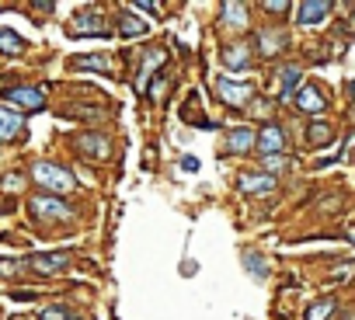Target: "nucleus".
<instances>
[{
    "label": "nucleus",
    "mask_w": 355,
    "mask_h": 320,
    "mask_svg": "<svg viewBox=\"0 0 355 320\" xmlns=\"http://www.w3.org/2000/svg\"><path fill=\"white\" fill-rule=\"evenodd\" d=\"M261 42H265V46H261L265 53H275V49H282V46H279V42H282V35H268V32H265V35H261Z\"/></svg>",
    "instance_id": "obj_23"
},
{
    "label": "nucleus",
    "mask_w": 355,
    "mask_h": 320,
    "mask_svg": "<svg viewBox=\"0 0 355 320\" xmlns=\"http://www.w3.org/2000/svg\"><path fill=\"white\" fill-rule=\"evenodd\" d=\"M73 66L77 70H108V60L105 56H77Z\"/></svg>",
    "instance_id": "obj_18"
},
{
    "label": "nucleus",
    "mask_w": 355,
    "mask_h": 320,
    "mask_svg": "<svg viewBox=\"0 0 355 320\" xmlns=\"http://www.w3.org/2000/svg\"><path fill=\"white\" fill-rule=\"evenodd\" d=\"M77 146H80L87 157H94V160H105V157H108V139L98 136V132H84V136H77Z\"/></svg>",
    "instance_id": "obj_7"
},
{
    "label": "nucleus",
    "mask_w": 355,
    "mask_h": 320,
    "mask_svg": "<svg viewBox=\"0 0 355 320\" xmlns=\"http://www.w3.org/2000/svg\"><path fill=\"white\" fill-rule=\"evenodd\" d=\"M70 35H108V25L98 15H77V21L70 25Z\"/></svg>",
    "instance_id": "obj_5"
},
{
    "label": "nucleus",
    "mask_w": 355,
    "mask_h": 320,
    "mask_svg": "<svg viewBox=\"0 0 355 320\" xmlns=\"http://www.w3.org/2000/svg\"><path fill=\"white\" fill-rule=\"evenodd\" d=\"M32 209L42 213V216H53V220H67L70 216V206H63L60 199H46V195L32 199Z\"/></svg>",
    "instance_id": "obj_9"
},
{
    "label": "nucleus",
    "mask_w": 355,
    "mask_h": 320,
    "mask_svg": "<svg viewBox=\"0 0 355 320\" xmlns=\"http://www.w3.org/2000/svg\"><path fill=\"white\" fill-rule=\"evenodd\" d=\"M216 91H220V98L227 105H248V98H251V87L248 84H234L227 77H216Z\"/></svg>",
    "instance_id": "obj_2"
},
{
    "label": "nucleus",
    "mask_w": 355,
    "mask_h": 320,
    "mask_svg": "<svg viewBox=\"0 0 355 320\" xmlns=\"http://www.w3.org/2000/svg\"><path fill=\"white\" fill-rule=\"evenodd\" d=\"M296 108H303V112H310V115H320V112L327 108V101L320 98L317 87H300V91H296Z\"/></svg>",
    "instance_id": "obj_6"
},
{
    "label": "nucleus",
    "mask_w": 355,
    "mask_h": 320,
    "mask_svg": "<svg viewBox=\"0 0 355 320\" xmlns=\"http://www.w3.org/2000/svg\"><path fill=\"white\" fill-rule=\"evenodd\" d=\"M248 60H251V56H248V49H244V46H230V49L223 53V63H227L230 70H241V66H248Z\"/></svg>",
    "instance_id": "obj_16"
},
{
    "label": "nucleus",
    "mask_w": 355,
    "mask_h": 320,
    "mask_svg": "<svg viewBox=\"0 0 355 320\" xmlns=\"http://www.w3.org/2000/svg\"><path fill=\"white\" fill-rule=\"evenodd\" d=\"M25 49V39L11 28H0V53H8V56H18Z\"/></svg>",
    "instance_id": "obj_14"
},
{
    "label": "nucleus",
    "mask_w": 355,
    "mask_h": 320,
    "mask_svg": "<svg viewBox=\"0 0 355 320\" xmlns=\"http://www.w3.org/2000/svg\"><path fill=\"white\" fill-rule=\"evenodd\" d=\"M8 101H15V105L25 108V112H39V108L46 105L42 91H35V87H15V91H8Z\"/></svg>",
    "instance_id": "obj_3"
},
{
    "label": "nucleus",
    "mask_w": 355,
    "mask_h": 320,
    "mask_svg": "<svg viewBox=\"0 0 355 320\" xmlns=\"http://www.w3.org/2000/svg\"><path fill=\"white\" fill-rule=\"evenodd\" d=\"M122 35H146V25H143L139 18L125 15V18H122Z\"/></svg>",
    "instance_id": "obj_20"
},
{
    "label": "nucleus",
    "mask_w": 355,
    "mask_h": 320,
    "mask_svg": "<svg viewBox=\"0 0 355 320\" xmlns=\"http://www.w3.org/2000/svg\"><path fill=\"white\" fill-rule=\"evenodd\" d=\"M265 11H268V15H272V11H275V15H286V11H289V4H282V0H275V4H272V0H268Z\"/></svg>",
    "instance_id": "obj_26"
},
{
    "label": "nucleus",
    "mask_w": 355,
    "mask_h": 320,
    "mask_svg": "<svg viewBox=\"0 0 355 320\" xmlns=\"http://www.w3.org/2000/svg\"><path fill=\"white\" fill-rule=\"evenodd\" d=\"M327 139H331V125L313 122V125H310V143H313V146H320V143H327Z\"/></svg>",
    "instance_id": "obj_21"
},
{
    "label": "nucleus",
    "mask_w": 355,
    "mask_h": 320,
    "mask_svg": "<svg viewBox=\"0 0 355 320\" xmlns=\"http://www.w3.org/2000/svg\"><path fill=\"white\" fill-rule=\"evenodd\" d=\"M70 265V254H32L28 258V268L42 272V275H53V272H63Z\"/></svg>",
    "instance_id": "obj_4"
},
{
    "label": "nucleus",
    "mask_w": 355,
    "mask_h": 320,
    "mask_svg": "<svg viewBox=\"0 0 355 320\" xmlns=\"http://www.w3.org/2000/svg\"><path fill=\"white\" fill-rule=\"evenodd\" d=\"M32 175H35V181L46 185L49 192H70V188H77V181H73L70 171H63V168H56V164H46V160L32 168Z\"/></svg>",
    "instance_id": "obj_1"
},
{
    "label": "nucleus",
    "mask_w": 355,
    "mask_h": 320,
    "mask_svg": "<svg viewBox=\"0 0 355 320\" xmlns=\"http://www.w3.org/2000/svg\"><path fill=\"white\" fill-rule=\"evenodd\" d=\"M272 185H275L272 175H241V188L248 195H265V192H272Z\"/></svg>",
    "instance_id": "obj_11"
},
{
    "label": "nucleus",
    "mask_w": 355,
    "mask_h": 320,
    "mask_svg": "<svg viewBox=\"0 0 355 320\" xmlns=\"http://www.w3.org/2000/svg\"><path fill=\"white\" fill-rule=\"evenodd\" d=\"M21 129H25L21 115H15V112H8V108H0V143L15 139V136H18Z\"/></svg>",
    "instance_id": "obj_12"
},
{
    "label": "nucleus",
    "mask_w": 355,
    "mask_h": 320,
    "mask_svg": "<svg viewBox=\"0 0 355 320\" xmlns=\"http://www.w3.org/2000/svg\"><path fill=\"white\" fill-rule=\"evenodd\" d=\"M220 11H223V18H227L230 25H244V21H248V11H244L241 4H234V0H227Z\"/></svg>",
    "instance_id": "obj_17"
},
{
    "label": "nucleus",
    "mask_w": 355,
    "mask_h": 320,
    "mask_svg": "<svg viewBox=\"0 0 355 320\" xmlns=\"http://www.w3.org/2000/svg\"><path fill=\"white\" fill-rule=\"evenodd\" d=\"M352 244H355V230H352Z\"/></svg>",
    "instance_id": "obj_29"
},
{
    "label": "nucleus",
    "mask_w": 355,
    "mask_h": 320,
    "mask_svg": "<svg viewBox=\"0 0 355 320\" xmlns=\"http://www.w3.org/2000/svg\"><path fill=\"white\" fill-rule=\"evenodd\" d=\"M331 310H334V303L331 299H320V303H313L306 310V320H324V317H331Z\"/></svg>",
    "instance_id": "obj_19"
},
{
    "label": "nucleus",
    "mask_w": 355,
    "mask_h": 320,
    "mask_svg": "<svg viewBox=\"0 0 355 320\" xmlns=\"http://www.w3.org/2000/svg\"><path fill=\"white\" fill-rule=\"evenodd\" d=\"M160 63H164V53H150V56L143 60V66H139V84H136V87H139V94L146 91V80H150L153 66H160Z\"/></svg>",
    "instance_id": "obj_15"
},
{
    "label": "nucleus",
    "mask_w": 355,
    "mask_h": 320,
    "mask_svg": "<svg viewBox=\"0 0 355 320\" xmlns=\"http://www.w3.org/2000/svg\"><path fill=\"white\" fill-rule=\"evenodd\" d=\"M282 143H286V139H282V129H279V125H265L261 136H258V150H261L265 157H275V153L282 150Z\"/></svg>",
    "instance_id": "obj_8"
},
{
    "label": "nucleus",
    "mask_w": 355,
    "mask_h": 320,
    "mask_svg": "<svg viewBox=\"0 0 355 320\" xmlns=\"http://www.w3.org/2000/svg\"><path fill=\"white\" fill-rule=\"evenodd\" d=\"M15 268H18L15 261H4V258H0V275H15Z\"/></svg>",
    "instance_id": "obj_27"
},
{
    "label": "nucleus",
    "mask_w": 355,
    "mask_h": 320,
    "mask_svg": "<svg viewBox=\"0 0 355 320\" xmlns=\"http://www.w3.org/2000/svg\"><path fill=\"white\" fill-rule=\"evenodd\" d=\"M296 80H300V70H296V66H286V70H282V84H286V94H289V87H293Z\"/></svg>",
    "instance_id": "obj_24"
},
{
    "label": "nucleus",
    "mask_w": 355,
    "mask_h": 320,
    "mask_svg": "<svg viewBox=\"0 0 355 320\" xmlns=\"http://www.w3.org/2000/svg\"><path fill=\"white\" fill-rule=\"evenodd\" d=\"M254 146V132L251 129H234L227 139V153H248Z\"/></svg>",
    "instance_id": "obj_13"
},
{
    "label": "nucleus",
    "mask_w": 355,
    "mask_h": 320,
    "mask_svg": "<svg viewBox=\"0 0 355 320\" xmlns=\"http://www.w3.org/2000/svg\"><path fill=\"white\" fill-rule=\"evenodd\" d=\"M42 320H67V313H63L60 306H49V310L42 313Z\"/></svg>",
    "instance_id": "obj_25"
},
{
    "label": "nucleus",
    "mask_w": 355,
    "mask_h": 320,
    "mask_svg": "<svg viewBox=\"0 0 355 320\" xmlns=\"http://www.w3.org/2000/svg\"><path fill=\"white\" fill-rule=\"evenodd\" d=\"M331 15V4L327 0H310V4H300V21L303 25H317L320 18Z\"/></svg>",
    "instance_id": "obj_10"
},
{
    "label": "nucleus",
    "mask_w": 355,
    "mask_h": 320,
    "mask_svg": "<svg viewBox=\"0 0 355 320\" xmlns=\"http://www.w3.org/2000/svg\"><path fill=\"white\" fill-rule=\"evenodd\" d=\"M11 299H18V303H28V299H35V292H28V289H25V292H15Z\"/></svg>",
    "instance_id": "obj_28"
},
{
    "label": "nucleus",
    "mask_w": 355,
    "mask_h": 320,
    "mask_svg": "<svg viewBox=\"0 0 355 320\" xmlns=\"http://www.w3.org/2000/svg\"><path fill=\"white\" fill-rule=\"evenodd\" d=\"M244 265H251V275H254V278H265V261H261L254 251L244 254Z\"/></svg>",
    "instance_id": "obj_22"
}]
</instances>
